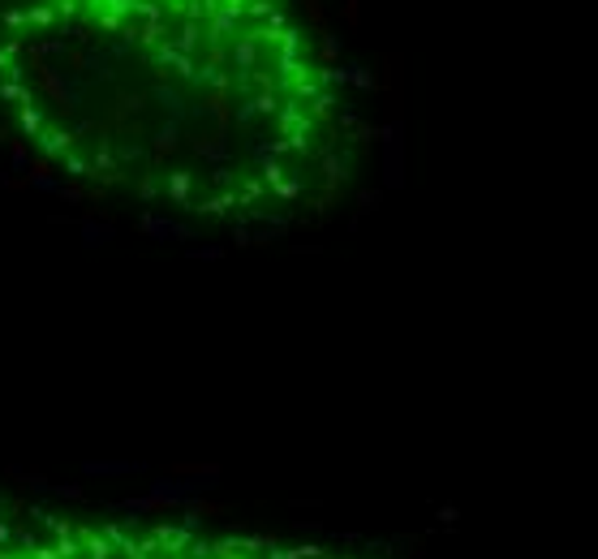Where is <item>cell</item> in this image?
<instances>
[{"label": "cell", "instance_id": "6da1fadb", "mask_svg": "<svg viewBox=\"0 0 598 559\" xmlns=\"http://www.w3.org/2000/svg\"><path fill=\"white\" fill-rule=\"evenodd\" d=\"M0 103L69 173L194 211L306 202L340 146L276 0H0Z\"/></svg>", "mask_w": 598, "mask_h": 559}]
</instances>
